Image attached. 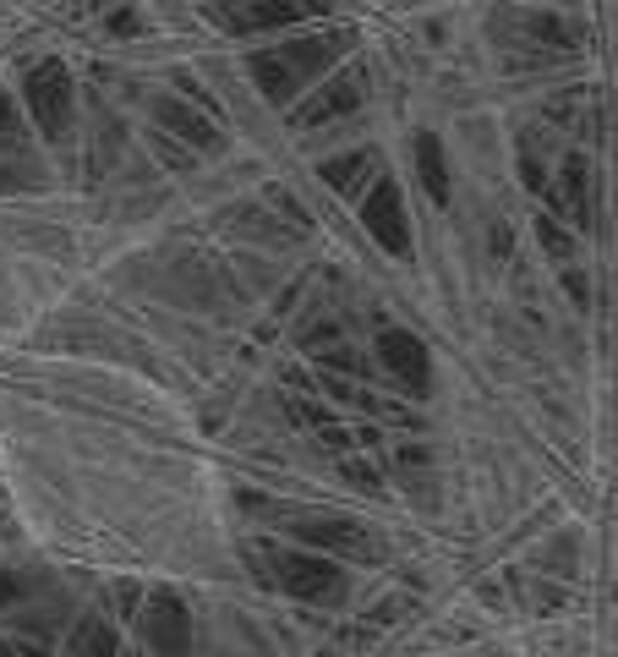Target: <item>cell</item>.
<instances>
[{
    "mask_svg": "<svg viewBox=\"0 0 618 657\" xmlns=\"http://www.w3.org/2000/svg\"><path fill=\"white\" fill-rule=\"evenodd\" d=\"M247 66H252L258 88H263V94H269L274 105H291V99L302 94V77H296V72H291V66L280 61V50H258V55H252Z\"/></svg>",
    "mask_w": 618,
    "mask_h": 657,
    "instance_id": "obj_12",
    "label": "cell"
},
{
    "mask_svg": "<svg viewBox=\"0 0 618 657\" xmlns=\"http://www.w3.org/2000/svg\"><path fill=\"white\" fill-rule=\"evenodd\" d=\"M33 575H17V570H0V608H17V603H28L33 597Z\"/></svg>",
    "mask_w": 618,
    "mask_h": 657,
    "instance_id": "obj_17",
    "label": "cell"
},
{
    "mask_svg": "<svg viewBox=\"0 0 618 657\" xmlns=\"http://www.w3.org/2000/svg\"><path fill=\"white\" fill-rule=\"evenodd\" d=\"M269 564H274V581L302 603H339L345 597V570L312 548H274Z\"/></svg>",
    "mask_w": 618,
    "mask_h": 657,
    "instance_id": "obj_1",
    "label": "cell"
},
{
    "mask_svg": "<svg viewBox=\"0 0 618 657\" xmlns=\"http://www.w3.org/2000/svg\"><path fill=\"white\" fill-rule=\"evenodd\" d=\"M361 225L372 230V241L383 247V252H394V258H405L411 252V225H405V197H400V186L383 175V181H372V192L361 197Z\"/></svg>",
    "mask_w": 618,
    "mask_h": 657,
    "instance_id": "obj_4",
    "label": "cell"
},
{
    "mask_svg": "<svg viewBox=\"0 0 618 657\" xmlns=\"http://www.w3.org/2000/svg\"><path fill=\"white\" fill-rule=\"evenodd\" d=\"M536 236H542V247H547L559 263H570V258H575V236H570V230H559L553 219H536Z\"/></svg>",
    "mask_w": 618,
    "mask_h": 657,
    "instance_id": "obj_16",
    "label": "cell"
},
{
    "mask_svg": "<svg viewBox=\"0 0 618 657\" xmlns=\"http://www.w3.org/2000/svg\"><path fill=\"white\" fill-rule=\"evenodd\" d=\"M230 33H269V28H291L307 22L317 11V0H214L208 6Z\"/></svg>",
    "mask_w": 618,
    "mask_h": 657,
    "instance_id": "obj_3",
    "label": "cell"
},
{
    "mask_svg": "<svg viewBox=\"0 0 618 657\" xmlns=\"http://www.w3.org/2000/svg\"><path fill=\"white\" fill-rule=\"evenodd\" d=\"M345 477H350V483H356V488H378V472H372V466H361V461H345Z\"/></svg>",
    "mask_w": 618,
    "mask_h": 657,
    "instance_id": "obj_18",
    "label": "cell"
},
{
    "mask_svg": "<svg viewBox=\"0 0 618 657\" xmlns=\"http://www.w3.org/2000/svg\"><path fill=\"white\" fill-rule=\"evenodd\" d=\"M110 28H116V33H132V28H138V17H132V11H116V17H110Z\"/></svg>",
    "mask_w": 618,
    "mask_h": 657,
    "instance_id": "obj_19",
    "label": "cell"
},
{
    "mask_svg": "<svg viewBox=\"0 0 618 657\" xmlns=\"http://www.w3.org/2000/svg\"><path fill=\"white\" fill-rule=\"evenodd\" d=\"M72 657H116V625L105 614H83L72 631Z\"/></svg>",
    "mask_w": 618,
    "mask_h": 657,
    "instance_id": "obj_14",
    "label": "cell"
},
{
    "mask_svg": "<svg viewBox=\"0 0 618 657\" xmlns=\"http://www.w3.org/2000/svg\"><path fill=\"white\" fill-rule=\"evenodd\" d=\"M154 116H159V127H170V132H175V138H186L192 149H214V143H219L214 121H208V116H197V110H186L181 99H159Z\"/></svg>",
    "mask_w": 618,
    "mask_h": 657,
    "instance_id": "obj_11",
    "label": "cell"
},
{
    "mask_svg": "<svg viewBox=\"0 0 618 657\" xmlns=\"http://www.w3.org/2000/svg\"><path fill=\"white\" fill-rule=\"evenodd\" d=\"M22 99H28L33 127H39L50 143H66V138H72V77H66V66H61V61L33 66V72H28Z\"/></svg>",
    "mask_w": 618,
    "mask_h": 657,
    "instance_id": "obj_2",
    "label": "cell"
},
{
    "mask_svg": "<svg viewBox=\"0 0 618 657\" xmlns=\"http://www.w3.org/2000/svg\"><path fill=\"white\" fill-rule=\"evenodd\" d=\"M361 105V72H339L328 77L307 105H296V127H323V121H339Z\"/></svg>",
    "mask_w": 618,
    "mask_h": 657,
    "instance_id": "obj_8",
    "label": "cell"
},
{
    "mask_svg": "<svg viewBox=\"0 0 618 657\" xmlns=\"http://www.w3.org/2000/svg\"><path fill=\"white\" fill-rule=\"evenodd\" d=\"M378 362L389 367V378L405 389V395H427L433 389V356H427V345L411 334V328H383L378 334Z\"/></svg>",
    "mask_w": 618,
    "mask_h": 657,
    "instance_id": "obj_5",
    "label": "cell"
},
{
    "mask_svg": "<svg viewBox=\"0 0 618 657\" xmlns=\"http://www.w3.org/2000/svg\"><path fill=\"white\" fill-rule=\"evenodd\" d=\"M291 537L302 548H328L345 559H378V542L356 520H339V515H291Z\"/></svg>",
    "mask_w": 618,
    "mask_h": 657,
    "instance_id": "obj_6",
    "label": "cell"
},
{
    "mask_svg": "<svg viewBox=\"0 0 618 657\" xmlns=\"http://www.w3.org/2000/svg\"><path fill=\"white\" fill-rule=\"evenodd\" d=\"M416 170H422V186L433 203H449V170H444V143L433 132L416 138Z\"/></svg>",
    "mask_w": 618,
    "mask_h": 657,
    "instance_id": "obj_13",
    "label": "cell"
},
{
    "mask_svg": "<svg viewBox=\"0 0 618 657\" xmlns=\"http://www.w3.org/2000/svg\"><path fill=\"white\" fill-rule=\"evenodd\" d=\"M547 186V203H553V214H564V219H586V160L581 154H564V164L553 170V181H542Z\"/></svg>",
    "mask_w": 618,
    "mask_h": 657,
    "instance_id": "obj_10",
    "label": "cell"
},
{
    "mask_svg": "<svg viewBox=\"0 0 618 657\" xmlns=\"http://www.w3.org/2000/svg\"><path fill=\"white\" fill-rule=\"evenodd\" d=\"M143 636L159 657H186L192 653V614L175 592H154L149 614H143Z\"/></svg>",
    "mask_w": 618,
    "mask_h": 657,
    "instance_id": "obj_7",
    "label": "cell"
},
{
    "mask_svg": "<svg viewBox=\"0 0 618 657\" xmlns=\"http://www.w3.org/2000/svg\"><path fill=\"white\" fill-rule=\"evenodd\" d=\"M492 28H514L520 44H536V50H547V55H564V50H575V39H581V28H570V22H559V17H542V11H503Z\"/></svg>",
    "mask_w": 618,
    "mask_h": 657,
    "instance_id": "obj_9",
    "label": "cell"
},
{
    "mask_svg": "<svg viewBox=\"0 0 618 657\" xmlns=\"http://www.w3.org/2000/svg\"><path fill=\"white\" fill-rule=\"evenodd\" d=\"M367 170H372V154L361 149V154H345V160H328V164H323V181H328L334 192L356 197V192H361V181H367Z\"/></svg>",
    "mask_w": 618,
    "mask_h": 657,
    "instance_id": "obj_15",
    "label": "cell"
}]
</instances>
